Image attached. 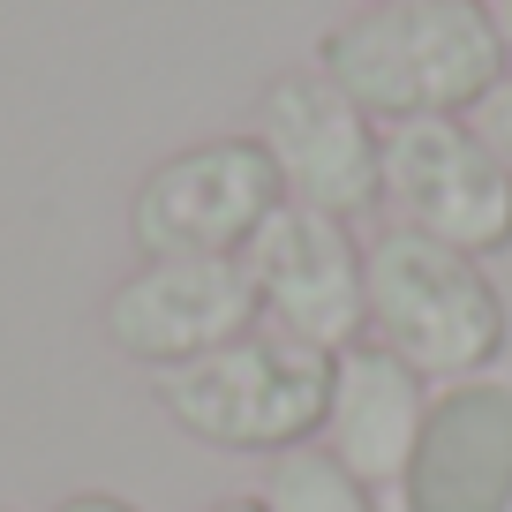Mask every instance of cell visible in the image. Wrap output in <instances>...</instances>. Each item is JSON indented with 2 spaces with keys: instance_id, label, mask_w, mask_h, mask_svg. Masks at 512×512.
I'll return each instance as SVG.
<instances>
[{
  "instance_id": "1",
  "label": "cell",
  "mask_w": 512,
  "mask_h": 512,
  "mask_svg": "<svg viewBox=\"0 0 512 512\" xmlns=\"http://www.w3.org/2000/svg\"><path fill=\"white\" fill-rule=\"evenodd\" d=\"M317 68L369 121H415V113H467L505 76V46L490 0H377L324 31Z\"/></svg>"
},
{
  "instance_id": "10",
  "label": "cell",
  "mask_w": 512,
  "mask_h": 512,
  "mask_svg": "<svg viewBox=\"0 0 512 512\" xmlns=\"http://www.w3.org/2000/svg\"><path fill=\"white\" fill-rule=\"evenodd\" d=\"M422 415H430V392L422 377L377 339H354V347L332 354V392H324V452L347 460V475H362L369 490L377 482H400L407 460H415Z\"/></svg>"
},
{
  "instance_id": "8",
  "label": "cell",
  "mask_w": 512,
  "mask_h": 512,
  "mask_svg": "<svg viewBox=\"0 0 512 512\" xmlns=\"http://www.w3.org/2000/svg\"><path fill=\"white\" fill-rule=\"evenodd\" d=\"M256 279L241 256H151L106 294V339L128 362L181 369L226 339L256 332Z\"/></svg>"
},
{
  "instance_id": "16",
  "label": "cell",
  "mask_w": 512,
  "mask_h": 512,
  "mask_svg": "<svg viewBox=\"0 0 512 512\" xmlns=\"http://www.w3.org/2000/svg\"><path fill=\"white\" fill-rule=\"evenodd\" d=\"M369 8H377V0H369Z\"/></svg>"
},
{
  "instance_id": "12",
  "label": "cell",
  "mask_w": 512,
  "mask_h": 512,
  "mask_svg": "<svg viewBox=\"0 0 512 512\" xmlns=\"http://www.w3.org/2000/svg\"><path fill=\"white\" fill-rule=\"evenodd\" d=\"M467 128H475V144H482V151H490V159L512 174V68H505V76H497L490 91L475 98V106H467Z\"/></svg>"
},
{
  "instance_id": "4",
  "label": "cell",
  "mask_w": 512,
  "mask_h": 512,
  "mask_svg": "<svg viewBox=\"0 0 512 512\" xmlns=\"http://www.w3.org/2000/svg\"><path fill=\"white\" fill-rule=\"evenodd\" d=\"M384 204L407 234H430L475 264L512 249V174L475 144L460 113L384 121Z\"/></svg>"
},
{
  "instance_id": "2",
  "label": "cell",
  "mask_w": 512,
  "mask_h": 512,
  "mask_svg": "<svg viewBox=\"0 0 512 512\" xmlns=\"http://www.w3.org/2000/svg\"><path fill=\"white\" fill-rule=\"evenodd\" d=\"M362 302L377 347H392L415 377H490V362L505 354V302L482 279L475 256L445 249L430 234L384 226L362 249Z\"/></svg>"
},
{
  "instance_id": "11",
  "label": "cell",
  "mask_w": 512,
  "mask_h": 512,
  "mask_svg": "<svg viewBox=\"0 0 512 512\" xmlns=\"http://www.w3.org/2000/svg\"><path fill=\"white\" fill-rule=\"evenodd\" d=\"M256 505H264V512H377V505H369V482L347 475V460H332L324 445L272 452Z\"/></svg>"
},
{
  "instance_id": "7",
  "label": "cell",
  "mask_w": 512,
  "mask_h": 512,
  "mask_svg": "<svg viewBox=\"0 0 512 512\" xmlns=\"http://www.w3.org/2000/svg\"><path fill=\"white\" fill-rule=\"evenodd\" d=\"M256 279V309L272 332H294L309 347L339 354L369 332V302H362V249H354L347 219L309 204H279L256 226V241L241 249Z\"/></svg>"
},
{
  "instance_id": "6",
  "label": "cell",
  "mask_w": 512,
  "mask_h": 512,
  "mask_svg": "<svg viewBox=\"0 0 512 512\" xmlns=\"http://www.w3.org/2000/svg\"><path fill=\"white\" fill-rule=\"evenodd\" d=\"M279 204H287V189H279L272 151L256 136H219V144L166 159L136 189L128 226H136L144 264L151 256H241Z\"/></svg>"
},
{
  "instance_id": "13",
  "label": "cell",
  "mask_w": 512,
  "mask_h": 512,
  "mask_svg": "<svg viewBox=\"0 0 512 512\" xmlns=\"http://www.w3.org/2000/svg\"><path fill=\"white\" fill-rule=\"evenodd\" d=\"M53 512H136V505H121V497H106V490H83V497H68V505H53Z\"/></svg>"
},
{
  "instance_id": "3",
  "label": "cell",
  "mask_w": 512,
  "mask_h": 512,
  "mask_svg": "<svg viewBox=\"0 0 512 512\" xmlns=\"http://www.w3.org/2000/svg\"><path fill=\"white\" fill-rule=\"evenodd\" d=\"M324 392H332V354L294 332H256L196 354L181 369H159V407L189 437L226 452H287L324 430Z\"/></svg>"
},
{
  "instance_id": "15",
  "label": "cell",
  "mask_w": 512,
  "mask_h": 512,
  "mask_svg": "<svg viewBox=\"0 0 512 512\" xmlns=\"http://www.w3.org/2000/svg\"><path fill=\"white\" fill-rule=\"evenodd\" d=\"M211 512H264V505H256V497H219Z\"/></svg>"
},
{
  "instance_id": "14",
  "label": "cell",
  "mask_w": 512,
  "mask_h": 512,
  "mask_svg": "<svg viewBox=\"0 0 512 512\" xmlns=\"http://www.w3.org/2000/svg\"><path fill=\"white\" fill-rule=\"evenodd\" d=\"M490 23H497V46H505V68H512V0H490Z\"/></svg>"
},
{
  "instance_id": "5",
  "label": "cell",
  "mask_w": 512,
  "mask_h": 512,
  "mask_svg": "<svg viewBox=\"0 0 512 512\" xmlns=\"http://www.w3.org/2000/svg\"><path fill=\"white\" fill-rule=\"evenodd\" d=\"M256 144L272 151L287 204L362 219L384 204V128L324 68H294L256 106Z\"/></svg>"
},
{
  "instance_id": "9",
  "label": "cell",
  "mask_w": 512,
  "mask_h": 512,
  "mask_svg": "<svg viewBox=\"0 0 512 512\" xmlns=\"http://www.w3.org/2000/svg\"><path fill=\"white\" fill-rule=\"evenodd\" d=\"M392 490H400V512H512V384H445Z\"/></svg>"
}]
</instances>
